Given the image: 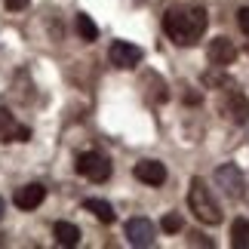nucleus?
Masks as SVG:
<instances>
[{
  "mask_svg": "<svg viewBox=\"0 0 249 249\" xmlns=\"http://www.w3.org/2000/svg\"><path fill=\"white\" fill-rule=\"evenodd\" d=\"M3 3H6V9H25L28 0H3Z\"/></svg>",
  "mask_w": 249,
  "mask_h": 249,
  "instance_id": "nucleus-19",
  "label": "nucleus"
},
{
  "mask_svg": "<svg viewBox=\"0 0 249 249\" xmlns=\"http://www.w3.org/2000/svg\"><path fill=\"white\" fill-rule=\"evenodd\" d=\"M222 108H225V114H228V117H231L234 123H246V120H249V99H246L243 92H237L234 86L228 89Z\"/></svg>",
  "mask_w": 249,
  "mask_h": 249,
  "instance_id": "nucleus-9",
  "label": "nucleus"
},
{
  "mask_svg": "<svg viewBox=\"0 0 249 249\" xmlns=\"http://www.w3.org/2000/svg\"><path fill=\"white\" fill-rule=\"evenodd\" d=\"M83 209H86V213H92V215L99 218L102 225H111L114 218H117V215H114V209H111V203H108V200H99V197H89V200H83Z\"/></svg>",
  "mask_w": 249,
  "mask_h": 249,
  "instance_id": "nucleus-13",
  "label": "nucleus"
},
{
  "mask_svg": "<svg viewBox=\"0 0 249 249\" xmlns=\"http://www.w3.org/2000/svg\"><path fill=\"white\" fill-rule=\"evenodd\" d=\"M188 243H191V246H213V240H209L206 234H200V231L191 234V240H188Z\"/></svg>",
  "mask_w": 249,
  "mask_h": 249,
  "instance_id": "nucleus-18",
  "label": "nucleus"
},
{
  "mask_svg": "<svg viewBox=\"0 0 249 249\" xmlns=\"http://www.w3.org/2000/svg\"><path fill=\"white\" fill-rule=\"evenodd\" d=\"M3 213H6V203H3V197H0V222H3Z\"/></svg>",
  "mask_w": 249,
  "mask_h": 249,
  "instance_id": "nucleus-20",
  "label": "nucleus"
},
{
  "mask_svg": "<svg viewBox=\"0 0 249 249\" xmlns=\"http://www.w3.org/2000/svg\"><path fill=\"white\" fill-rule=\"evenodd\" d=\"M231 246H237V249L249 246V222H246V218H234V225H231Z\"/></svg>",
  "mask_w": 249,
  "mask_h": 249,
  "instance_id": "nucleus-14",
  "label": "nucleus"
},
{
  "mask_svg": "<svg viewBox=\"0 0 249 249\" xmlns=\"http://www.w3.org/2000/svg\"><path fill=\"white\" fill-rule=\"evenodd\" d=\"M28 136H31V129L28 126H18V123L13 120V114H9L6 108H0V142H28Z\"/></svg>",
  "mask_w": 249,
  "mask_h": 249,
  "instance_id": "nucleus-11",
  "label": "nucleus"
},
{
  "mask_svg": "<svg viewBox=\"0 0 249 249\" xmlns=\"http://www.w3.org/2000/svg\"><path fill=\"white\" fill-rule=\"evenodd\" d=\"M108 59L114 68H136L142 62V50L136 43H126V40H114L111 50H108Z\"/></svg>",
  "mask_w": 249,
  "mask_h": 249,
  "instance_id": "nucleus-5",
  "label": "nucleus"
},
{
  "mask_svg": "<svg viewBox=\"0 0 249 249\" xmlns=\"http://www.w3.org/2000/svg\"><path fill=\"white\" fill-rule=\"evenodd\" d=\"M132 176L139 181H145V185H151V188H160L166 181V166L157 163V160H142V163H136Z\"/></svg>",
  "mask_w": 249,
  "mask_h": 249,
  "instance_id": "nucleus-7",
  "label": "nucleus"
},
{
  "mask_svg": "<svg viewBox=\"0 0 249 249\" xmlns=\"http://www.w3.org/2000/svg\"><path fill=\"white\" fill-rule=\"evenodd\" d=\"M77 31H80V37H83L86 43H92L95 37H99V28H95V22H92V18L86 16V13L77 16Z\"/></svg>",
  "mask_w": 249,
  "mask_h": 249,
  "instance_id": "nucleus-15",
  "label": "nucleus"
},
{
  "mask_svg": "<svg viewBox=\"0 0 249 249\" xmlns=\"http://www.w3.org/2000/svg\"><path fill=\"white\" fill-rule=\"evenodd\" d=\"M77 172L89 181H108L111 178V160L99 151H86L77 157Z\"/></svg>",
  "mask_w": 249,
  "mask_h": 249,
  "instance_id": "nucleus-3",
  "label": "nucleus"
},
{
  "mask_svg": "<svg viewBox=\"0 0 249 249\" xmlns=\"http://www.w3.org/2000/svg\"><path fill=\"white\" fill-rule=\"evenodd\" d=\"M188 203H191V213H194L203 225H218V222H222V209H218L215 197L209 194V188H206L203 178H191Z\"/></svg>",
  "mask_w": 249,
  "mask_h": 249,
  "instance_id": "nucleus-2",
  "label": "nucleus"
},
{
  "mask_svg": "<svg viewBox=\"0 0 249 249\" xmlns=\"http://www.w3.org/2000/svg\"><path fill=\"white\" fill-rule=\"evenodd\" d=\"M206 9L191 6V9H169L163 16V31L169 34L172 43L178 46H194L206 31Z\"/></svg>",
  "mask_w": 249,
  "mask_h": 249,
  "instance_id": "nucleus-1",
  "label": "nucleus"
},
{
  "mask_svg": "<svg viewBox=\"0 0 249 249\" xmlns=\"http://www.w3.org/2000/svg\"><path fill=\"white\" fill-rule=\"evenodd\" d=\"M160 228H163L166 234H178V231H181V215H176V213L163 215V222H160Z\"/></svg>",
  "mask_w": 249,
  "mask_h": 249,
  "instance_id": "nucleus-16",
  "label": "nucleus"
},
{
  "mask_svg": "<svg viewBox=\"0 0 249 249\" xmlns=\"http://www.w3.org/2000/svg\"><path fill=\"white\" fill-rule=\"evenodd\" d=\"M206 53H209V62H213L215 68H228V65L237 59V46L228 40V37H215Z\"/></svg>",
  "mask_w": 249,
  "mask_h": 249,
  "instance_id": "nucleus-8",
  "label": "nucleus"
},
{
  "mask_svg": "<svg viewBox=\"0 0 249 249\" xmlns=\"http://www.w3.org/2000/svg\"><path fill=\"white\" fill-rule=\"evenodd\" d=\"M53 237H55L59 246H77L80 243V231H77V225H71V222H55Z\"/></svg>",
  "mask_w": 249,
  "mask_h": 249,
  "instance_id": "nucleus-12",
  "label": "nucleus"
},
{
  "mask_svg": "<svg viewBox=\"0 0 249 249\" xmlns=\"http://www.w3.org/2000/svg\"><path fill=\"white\" fill-rule=\"evenodd\" d=\"M126 240H129V246H154V240H157V228H154V222L151 218H129L126 222Z\"/></svg>",
  "mask_w": 249,
  "mask_h": 249,
  "instance_id": "nucleus-4",
  "label": "nucleus"
},
{
  "mask_svg": "<svg viewBox=\"0 0 249 249\" xmlns=\"http://www.w3.org/2000/svg\"><path fill=\"white\" fill-rule=\"evenodd\" d=\"M43 197H46V188L43 185H25V188H18L16 194H13V203L18 206V209H25V213H31V209H37L43 203Z\"/></svg>",
  "mask_w": 249,
  "mask_h": 249,
  "instance_id": "nucleus-10",
  "label": "nucleus"
},
{
  "mask_svg": "<svg viewBox=\"0 0 249 249\" xmlns=\"http://www.w3.org/2000/svg\"><path fill=\"white\" fill-rule=\"evenodd\" d=\"M215 185L225 191L228 197H243V172L237 169L234 163H225V166H218L215 169Z\"/></svg>",
  "mask_w": 249,
  "mask_h": 249,
  "instance_id": "nucleus-6",
  "label": "nucleus"
},
{
  "mask_svg": "<svg viewBox=\"0 0 249 249\" xmlns=\"http://www.w3.org/2000/svg\"><path fill=\"white\" fill-rule=\"evenodd\" d=\"M237 25H240V31L249 37V6H243L240 13H237Z\"/></svg>",
  "mask_w": 249,
  "mask_h": 249,
  "instance_id": "nucleus-17",
  "label": "nucleus"
}]
</instances>
